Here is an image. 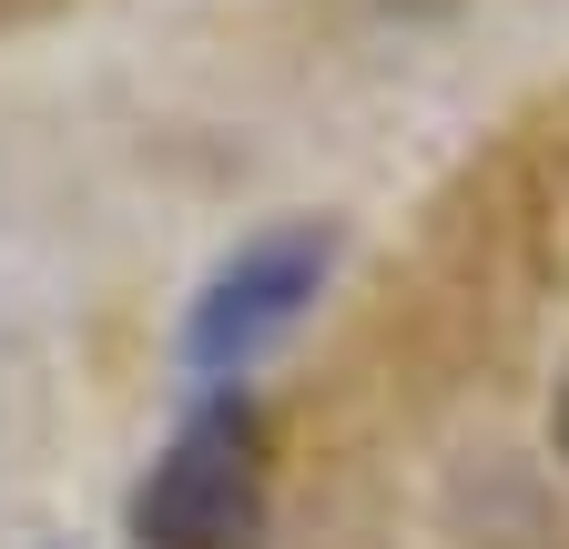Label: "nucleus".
I'll use <instances>...</instances> for the list:
<instances>
[{"instance_id": "obj_1", "label": "nucleus", "mask_w": 569, "mask_h": 549, "mask_svg": "<svg viewBox=\"0 0 569 549\" xmlns=\"http://www.w3.org/2000/svg\"><path fill=\"white\" fill-rule=\"evenodd\" d=\"M142 549H264V438L244 397H203L132 489Z\"/></svg>"}, {"instance_id": "obj_2", "label": "nucleus", "mask_w": 569, "mask_h": 549, "mask_svg": "<svg viewBox=\"0 0 569 549\" xmlns=\"http://www.w3.org/2000/svg\"><path fill=\"white\" fill-rule=\"evenodd\" d=\"M326 274H336V224H316V214L234 244L224 264L203 274L193 316H183V367L203 387H234L264 347H284V336L306 326V306H316Z\"/></svg>"}, {"instance_id": "obj_3", "label": "nucleus", "mask_w": 569, "mask_h": 549, "mask_svg": "<svg viewBox=\"0 0 569 549\" xmlns=\"http://www.w3.org/2000/svg\"><path fill=\"white\" fill-rule=\"evenodd\" d=\"M61 0H0V31H21V21H51Z\"/></svg>"}, {"instance_id": "obj_4", "label": "nucleus", "mask_w": 569, "mask_h": 549, "mask_svg": "<svg viewBox=\"0 0 569 549\" xmlns=\"http://www.w3.org/2000/svg\"><path fill=\"white\" fill-rule=\"evenodd\" d=\"M549 428H559V458H569V377H559V418Z\"/></svg>"}]
</instances>
